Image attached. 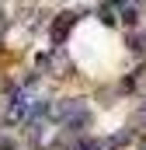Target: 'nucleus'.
<instances>
[{
	"mask_svg": "<svg viewBox=\"0 0 146 150\" xmlns=\"http://www.w3.org/2000/svg\"><path fill=\"white\" fill-rule=\"evenodd\" d=\"M66 28H73V14H59V21H56V28H52V42H56V45L63 42Z\"/></svg>",
	"mask_w": 146,
	"mask_h": 150,
	"instance_id": "f257e3e1",
	"label": "nucleus"
}]
</instances>
